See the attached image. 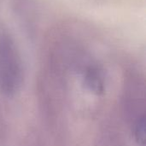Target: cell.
<instances>
[{"mask_svg": "<svg viewBox=\"0 0 146 146\" xmlns=\"http://www.w3.org/2000/svg\"><path fill=\"white\" fill-rule=\"evenodd\" d=\"M23 82V67L14 42L7 36L0 37V92L15 96Z\"/></svg>", "mask_w": 146, "mask_h": 146, "instance_id": "obj_1", "label": "cell"}, {"mask_svg": "<svg viewBox=\"0 0 146 146\" xmlns=\"http://www.w3.org/2000/svg\"><path fill=\"white\" fill-rule=\"evenodd\" d=\"M83 82L86 89L94 94L100 95L105 90L104 72L96 64H88L83 70Z\"/></svg>", "mask_w": 146, "mask_h": 146, "instance_id": "obj_2", "label": "cell"}]
</instances>
